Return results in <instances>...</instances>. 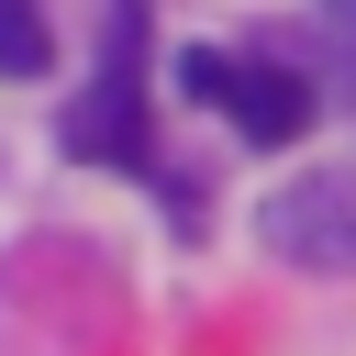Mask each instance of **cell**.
Listing matches in <instances>:
<instances>
[{
	"label": "cell",
	"instance_id": "cell-3",
	"mask_svg": "<svg viewBox=\"0 0 356 356\" xmlns=\"http://www.w3.org/2000/svg\"><path fill=\"white\" fill-rule=\"evenodd\" d=\"M67 145H78V156H100V167H145V89H134V78L89 89V100L67 111Z\"/></svg>",
	"mask_w": 356,
	"mask_h": 356
},
{
	"label": "cell",
	"instance_id": "cell-5",
	"mask_svg": "<svg viewBox=\"0 0 356 356\" xmlns=\"http://www.w3.org/2000/svg\"><path fill=\"white\" fill-rule=\"evenodd\" d=\"M234 89V56L222 44H178V100H222Z\"/></svg>",
	"mask_w": 356,
	"mask_h": 356
},
{
	"label": "cell",
	"instance_id": "cell-6",
	"mask_svg": "<svg viewBox=\"0 0 356 356\" xmlns=\"http://www.w3.org/2000/svg\"><path fill=\"white\" fill-rule=\"evenodd\" d=\"M323 11H334V33H345V44H356V0H323Z\"/></svg>",
	"mask_w": 356,
	"mask_h": 356
},
{
	"label": "cell",
	"instance_id": "cell-1",
	"mask_svg": "<svg viewBox=\"0 0 356 356\" xmlns=\"http://www.w3.org/2000/svg\"><path fill=\"white\" fill-rule=\"evenodd\" d=\"M256 234L289 256V267H356V167H323V178H289L267 211H256Z\"/></svg>",
	"mask_w": 356,
	"mask_h": 356
},
{
	"label": "cell",
	"instance_id": "cell-4",
	"mask_svg": "<svg viewBox=\"0 0 356 356\" xmlns=\"http://www.w3.org/2000/svg\"><path fill=\"white\" fill-rule=\"evenodd\" d=\"M44 67H56L44 11H33V0H0V78H44Z\"/></svg>",
	"mask_w": 356,
	"mask_h": 356
},
{
	"label": "cell",
	"instance_id": "cell-2",
	"mask_svg": "<svg viewBox=\"0 0 356 356\" xmlns=\"http://www.w3.org/2000/svg\"><path fill=\"white\" fill-rule=\"evenodd\" d=\"M222 111L245 122V145H300L312 134V78H289V67H234V89H222Z\"/></svg>",
	"mask_w": 356,
	"mask_h": 356
}]
</instances>
